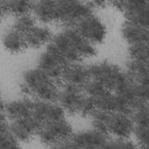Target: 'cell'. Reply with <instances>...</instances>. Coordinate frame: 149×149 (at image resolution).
I'll return each mask as SVG.
<instances>
[{
	"label": "cell",
	"mask_w": 149,
	"mask_h": 149,
	"mask_svg": "<svg viewBox=\"0 0 149 149\" xmlns=\"http://www.w3.org/2000/svg\"><path fill=\"white\" fill-rule=\"evenodd\" d=\"M48 48L62 58L66 62H79L93 56L96 51L90 42L70 27L52 36Z\"/></svg>",
	"instance_id": "1"
},
{
	"label": "cell",
	"mask_w": 149,
	"mask_h": 149,
	"mask_svg": "<svg viewBox=\"0 0 149 149\" xmlns=\"http://www.w3.org/2000/svg\"><path fill=\"white\" fill-rule=\"evenodd\" d=\"M59 82L37 68L26 71L23 75L22 89L34 99L55 101L60 89Z\"/></svg>",
	"instance_id": "2"
},
{
	"label": "cell",
	"mask_w": 149,
	"mask_h": 149,
	"mask_svg": "<svg viewBox=\"0 0 149 149\" xmlns=\"http://www.w3.org/2000/svg\"><path fill=\"white\" fill-rule=\"evenodd\" d=\"M91 115L95 129L107 136L127 138L133 133L134 122L131 116L125 112L94 111Z\"/></svg>",
	"instance_id": "3"
},
{
	"label": "cell",
	"mask_w": 149,
	"mask_h": 149,
	"mask_svg": "<svg viewBox=\"0 0 149 149\" xmlns=\"http://www.w3.org/2000/svg\"><path fill=\"white\" fill-rule=\"evenodd\" d=\"M89 79L115 94L119 93L128 81L127 76L116 65L101 62L88 66Z\"/></svg>",
	"instance_id": "4"
},
{
	"label": "cell",
	"mask_w": 149,
	"mask_h": 149,
	"mask_svg": "<svg viewBox=\"0 0 149 149\" xmlns=\"http://www.w3.org/2000/svg\"><path fill=\"white\" fill-rule=\"evenodd\" d=\"M36 134L42 142L56 146L69 139L72 131L71 126L63 117L41 123L37 129Z\"/></svg>",
	"instance_id": "5"
},
{
	"label": "cell",
	"mask_w": 149,
	"mask_h": 149,
	"mask_svg": "<svg viewBox=\"0 0 149 149\" xmlns=\"http://www.w3.org/2000/svg\"><path fill=\"white\" fill-rule=\"evenodd\" d=\"M68 27L73 29L93 44L101 42L106 34L103 23L92 12L77 19Z\"/></svg>",
	"instance_id": "6"
},
{
	"label": "cell",
	"mask_w": 149,
	"mask_h": 149,
	"mask_svg": "<svg viewBox=\"0 0 149 149\" xmlns=\"http://www.w3.org/2000/svg\"><path fill=\"white\" fill-rule=\"evenodd\" d=\"M108 139V136L94 129L72 134L69 139L60 144L59 147L62 146L66 148L104 147Z\"/></svg>",
	"instance_id": "7"
},
{
	"label": "cell",
	"mask_w": 149,
	"mask_h": 149,
	"mask_svg": "<svg viewBox=\"0 0 149 149\" xmlns=\"http://www.w3.org/2000/svg\"><path fill=\"white\" fill-rule=\"evenodd\" d=\"M122 34L130 45L148 42L147 27L127 20L122 26Z\"/></svg>",
	"instance_id": "8"
},
{
	"label": "cell",
	"mask_w": 149,
	"mask_h": 149,
	"mask_svg": "<svg viewBox=\"0 0 149 149\" xmlns=\"http://www.w3.org/2000/svg\"><path fill=\"white\" fill-rule=\"evenodd\" d=\"M23 33L27 47H38L49 42L52 37L50 30L46 27L35 24Z\"/></svg>",
	"instance_id": "9"
},
{
	"label": "cell",
	"mask_w": 149,
	"mask_h": 149,
	"mask_svg": "<svg viewBox=\"0 0 149 149\" xmlns=\"http://www.w3.org/2000/svg\"><path fill=\"white\" fill-rule=\"evenodd\" d=\"M2 42L5 47L13 52H17L27 48L23 33L12 27L4 33Z\"/></svg>",
	"instance_id": "10"
},
{
	"label": "cell",
	"mask_w": 149,
	"mask_h": 149,
	"mask_svg": "<svg viewBox=\"0 0 149 149\" xmlns=\"http://www.w3.org/2000/svg\"><path fill=\"white\" fill-rule=\"evenodd\" d=\"M1 13L5 15H14L16 16L29 13L31 2L23 1H1Z\"/></svg>",
	"instance_id": "11"
}]
</instances>
